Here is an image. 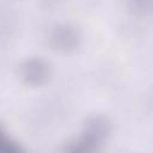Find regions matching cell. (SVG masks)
<instances>
[{
	"instance_id": "cell-1",
	"label": "cell",
	"mask_w": 153,
	"mask_h": 153,
	"mask_svg": "<svg viewBox=\"0 0 153 153\" xmlns=\"http://www.w3.org/2000/svg\"><path fill=\"white\" fill-rule=\"evenodd\" d=\"M45 75L44 66H42L39 62H31L29 63V67H26V76H29V80L32 81L36 79V82H39L42 78Z\"/></svg>"
},
{
	"instance_id": "cell-2",
	"label": "cell",
	"mask_w": 153,
	"mask_h": 153,
	"mask_svg": "<svg viewBox=\"0 0 153 153\" xmlns=\"http://www.w3.org/2000/svg\"><path fill=\"white\" fill-rule=\"evenodd\" d=\"M13 151H17V147H14V145L6 139V136L2 134L0 129V152H13Z\"/></svg>"
}]
</instances>
